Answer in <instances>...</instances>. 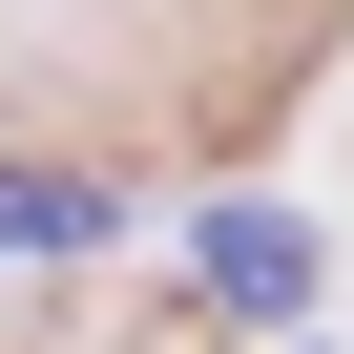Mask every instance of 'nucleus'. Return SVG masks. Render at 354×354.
<instances>
[{"instance_id":"nucleus-1","label":"nucleus","mask_w":354,"mask_h":354,"mask_svg":"<svg viewBox=\"0 0 354 354\" xmlns=\"http://www.w3.org/2000/svg\"><path fill=\"white\" fill-rule=\"evenodd\" d=\"M188 271H209L230 313H313V230H292V209H209V230H188Z\"/></svg>"},{"instance_id":"nucleus-2","label":"nucleus","mask_w":354,"mask_h":354,"mask_svg":"<svg viewBox=\"0 0 354 354\" xmlns=\"http://www.w3.org/2000/svg\"><path fill=\"white\" fill-rule=\"evenodd\" d=\"M125 230V188H84V167H0V271H63V250H104Z\"/></svg>"}]
</instances>
